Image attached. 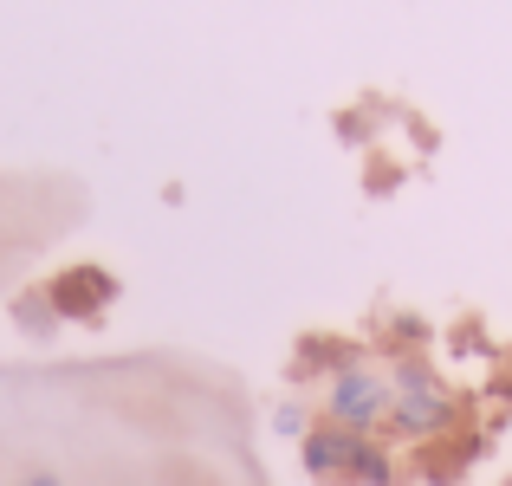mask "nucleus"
<instances>
[{
	"instance_id": "nucleus-4",
	"label": "nucleus",
	"mask_w": 512,
	"mask_h": 486,
	"mask_svg": "<svg viewBox=\"0 0 512 486\" xmlns=\"http://www.w3.org/2000/svg\"><path fill=\"white\" fill-rule=\"evenodd\" d=\"M20 486H65V480H59V474H26Z\"/></svg>"
},
{
	"instance_id": "nucleus-1",
	"label": "nucleus",
	"mask_w": 512,
	"mask_h": 486,
	"mask_svg": "<svg viewBox=\"0 0 512 486\" xmlns=\"http://www.w3.org/2000/svg\"><path fill=\"white\" fill-rule=\"evenodd\" d=\"M389 389H383V376H370V370H350L331 383V422L350 428V435H363V428H376L389 415Z\"/></svg>"
},
{
	"instance_id": "nucleus-2",
	"label": "nucleus",
	"mask_w": 512,
	"mask_h": 486,
	"mask_svg": "<svg viewBox=\"0 0 512 486\" xmlns=\"http://www.w3.org/2000/svg\"><path fill=\"white\" fill-rule=\"evenodd\" d=\"M448 415H454V402L435 389V376L428 370H402V389H396V402H389V422H396L402 435H435Z\"/></svg>"
},
{
	"instance_id": "nucleus-3",
	"label": "nucleus",
	"mask_w": 512,
	"mask_h": 486,
	"mask_svg": "<svg viewBox=\"0 0 512 486\" xmlns=\"http://www.w3.org/2000/svg\"><path fill=\"white\" fill-rule=\"evenodd\" d=\"M357 448H363V435H350V428H318L312 441H305V467H312L318 480H338V474H350V461H357Z\"/></svg>"
}]
</instances>
